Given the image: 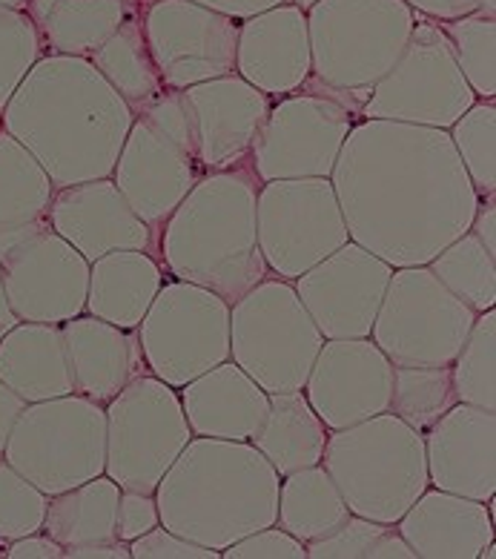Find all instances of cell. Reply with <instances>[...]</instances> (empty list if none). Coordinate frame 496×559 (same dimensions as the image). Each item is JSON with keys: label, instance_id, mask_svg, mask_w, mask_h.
<instances>
[{"label": "cell", "instance_id": "681fc988", "mask_svg": "<svg viewBox=\"0 0 496 559\" xmlns=\"http://www.w3.org/2000/svg\"><path fill=\"white\" fill-rule=\"evenodd\" d=\"M23 411H26V402H23L12 388H7V384L0 382V456L7 451L9 437H12V430H15Z\"/></svg>", "mask_w": 496, "mask_h": 559}, {"label": "cell", "instance_id": "8fae6325", "mask_svg": "<svg viewBox=\"0 0 496 559\" xmlns=\"http://www.w3.org/2000/svg\"><path fill=\"white\" fill-rule=\"evenodd\" d=\"M138 328L146 370L176 391L229 359V305L199 284H161Z\"/></svg>", "mask_w": 496, "mask_h": 559}, {"label": "cell", "instance_id": "7dc6e473", "mask_svg": "<svg viewBox=\"0 0 496 559\" xmlns=\"http://www.w3.org/2000/svg\"><path fill=\"white\" fill-rule=\"evenodd\" d=\"M3 557L9 559H61L63 557V548L55 543L49 534H26L21 539H12L7 545V551Z\"/></svg>", "mask_w": 496, "mask_h": 559}, {"label": "cell", "instance_id": "9a60e30c", "mask_svg": "<svg viewBox=\"0 0 496 559\" xmlns=\"http://www.w3.org/2000/svg\"><path fill=\"white\" fill-rule=\"evenodd\" d=\"M164 90H187L236 72L238 24L196 0H153L141 17Z\"/></svg>", "mask_w": 496, "mask_h": 559}, {"label": "cell", "instance_id": "c3c4849f", "mask_svg": "<svg viewBox=\"0 0 496 559\" xmlns=\"http://www.w3.org/2000/svg\"><path fill=\"white\" fill-rule=\"evenodd\" d=\"M196 3L215 9V12L233 17V21H245V17L268 12V9L273 7H282V3H287V0H196Z\"/></svg>", "mask_w": 496, "mask_h": 559}, {"label": "cell", "instance_id": "816d5d0a", "mask_svg": "<svg viewBox=\"0 0 496 559\" xmlns=\"http://www.w3.org/2000/svg\"><path fill=\"white\" fill-rule=\"evenodd\" d=\"M471 233L480 238L482 245L488 247L491 253H496V210H494V201H491L488 207L476 210L474 222H471Z\"/></svg>", "mask_w": 496, "mask_h": 559}, {"label": "cell", "instance_id": "d6986e66", "mask_svg": "<svg viewBox=\"0 0 496 559\" xmlns=\"http://www.w3.org/2000/svg\"><path fill=\"white\" fill-rule=\"evenodd\" d=\"M393 365L374 338H324L305 382V396L324 428L339 430L390 407Z\"/></svg>", "mask_w": 496, "mask_h": 559}, {"label": "cell", "instance_id": "11a10c76", "mask_svg": "<svg viewBox=\"0 0 496 559\" xmlns=\"http://www.w3.org/2000/svg\"><path fill=\"white\" fill-rule=\"evenodd\" d=\"M316 3H319V0H293V7H298V9H302V12H310V9H314Z\"/></svg>", "mask_w": 496, "mask_h": 559}, {"label": "cell", "instance_id": "db71d44e", "mask_svg": "<svg viewBox=\"0 0 496 559\" xmlns=\"http://www.w3.org/2000/svg\"><path fill=\"white\" fill-rule=\"evenodd\" d=\"M29 0H0V9H12V12H23Z\"/></svg>", "mask_w": 496, "mask_h": 559}, {"label": "cell", "instance_id": "d590c367", "mask_svg": "<svg viewBox=\"0 0 496 559\" xmlns=\"http://www.w3.org/2000/svg\"><path fill=\"white\" fill-rule=\"evenodd\" d=\"M457 405L451 368H397L390 388V414L420 430L422 437L436 425V419Z\"/></svg>", "mask_w": 496, "mask_h": 559}, {"label": "cell", "instance_id": "4dcf8cb0", "mask_svg": "<svg viewBox=\"0 0 496 559\" xmlns=\"http://www.w3.org/2000/svg\"><path fill=\"white\" fill-rule=\"evenodd\" d=\"M118 499L121 488L107 474L86 479L75 488L61 490L46 502L44 534L67 551L84 545L115 543L118 539Z\"/></svg>", "mask_w": 496, "mask_h": 559}, {"label": "cell", "instance_id": "83f0119b", "mask_svg": "<svg viewBox=\"0 0 496 559\" xmlns=\"http://www.w3.org/2000/svg\"><path fill=\"white\" fill-rule=\"evenodd\" d=\"M164 273L144 250H115L90 264L86 310L95 319L135 330L158 296Z\"/></svg>", "mask_w": 496, "mask_h": 559}, {"label": "cell", "instance_id": "4fadbf2b", "mask_svg": "<svg viewBox=\"0 0 496 559\" xmlns=\"http://www.w3.org/2000/svg\"><path fill=\"white\" fill-rule=\"evenodd\" d=\"M256 230L268 270L287 282L351 241L330 178L264 181L256 195Z\"/></svg>", "mask_w": 496, "mask_h": 559}, {"label": "cell", "instance_id": "e0dca14e", "mask_svg": "<svg viewBox=\"0 0 496 559\" xmlns=\"http://www.w3.org/2000/svg\"><path fill=\"white\" fill-rule=\"evenodd\" d=\"M393 267L347 241L293 278L298 299L324 338H370Z\"/></svg>", "mask_w": 496, "mask_h": 559}, {"label": "cell", "instance_id": "ab89813d", "mask_svg": "<svg viewBox=\"0 0 496 559\" xmlns=\"http://www.w3.org/2000/svg\"><path fill=\"white\" fill-rule=\"evenodd\" d=\"M451 141L457 150L459 162L465 167L476 195L494 199L496 190V107L488 104H474L465 116L451 127Z\"/></svg>", "mask_w": 496, "mask_h": 559}, {"label": "cell", "instance_id": "30bf717a", "mask_svg": "<svg viewBox=\"0 0 496 559\" xmlns=\"http://www.w3.org/2000/svg\"><path fill=\"white\" fill-rule=\"evenodd\" d=\"M107 460L104 474L121 490L155 493L173 462L181 456L192 430L176 388L153 373L135 376L104 405Z\"/></svg>", "mask_w": 496, "mask_h": 559}, {"label": "cell", "instance_id": "1f68e13d", "mask_svg": "<svg viewBox=\"0 0 496 559\" xmlns=\"http://www.w3.org/2000/svg\"><path fill=\"white\" fill-rule=\"evenodd\" d=\"M29 17L52 55L90 58L127 15L123 0H29Z\"/></svg>", "mask_w": 496, "mask_h": 559}, {"label": "cell", "instance_id": "484cf974", "mask_svg": "<svg viewBox=\"0 0 496 559\" xmlns=\"http://www.w3.org/2000/svg\"><path fill=\"white\" fill-rule=\"evenodd\" d=\"M268 405L270 393L229 359L181 388L184 416L196 437L250 442Z\"/></svg>", "mask_w": 496, "mask_h": 559}, {"label": "cell", "instance_id": "7c38bea8", "mask_svg": "<svg viewBox=\"0 0 496 559\" xmlns=\"http://www.w3.org/2000/svg\"><path fill=\"white\" fill-rule=\"evenodd\" d=\"M476 104L439 21L416 24L397 63L370 90L362 118L451 130Z\"/></svg>", "mask_w": 496, "mask_h": 559}, {"label": "cell", "instance_id": "3957f363", "mask_svg": "<svg viewBox=\"0 0 496 559\" xmlns=\"http://www.w3.org/2000/svg\"><path fill=\"white\" fill-rule=\"evenodd\" d=\"M275 474L252 442L196 437L155 488L164 528L224 551L241 536L275 525Z\"/></svg>", "mask_w": 496, "mask_h": 559}, {"label": "cell", "instance_id": "b9f144b4", "mask_svg": "<svg viewBox=\"0 0 496 559\" xmlns=\"http://www.w3.org/2000/svg\"><path fill=\"white\" fill-rule=\"evenodd\" d=\"M49 497L0 456V543H12L44 528Z\"/></svg>", "mask_w": 496, "mask_h": 559}, {"label": "cell", "instance_id": "44dd1931", "mask_svg": "<svg viewBox=\"0 0 496 559\" xmlns=\"http://www.w3.org/2000/svg\"><path fill=\"white\" fill-rule=\"evenodd\" d=\"M49 227L90 264L115 250H158L161 241L113 178L58 187L49 201Z\"/></svg>", "mask_w": 496, "mask_h": 559}, {"label": "cell", "instance_id": "7a4b0ae2", "mask_svg": "<svg viewBox=\"0 0 496 559\" xmlns=\"http://www.w3.org/2000/svg\"><path fill=\"white\" fill-rule=\"evenodd\" d=\"M0 118L49 181L69 187L113 178L135 112L90 58L49 55L26 72Z\"/></svg>", "mask_w": 496, "mask_h": 559}, {"label": "cell", "instance_id": "f5cc1de1", "mask_svg": "<svg viewBox=\"0 0 496 559\" xmlns=\"http://www.w3.org/2000/svg\"><path fill=\"white\" fill-rule=\"evenodd\" d=\"M17 322H21V319H17L15 310H12V305H9L7 287H3V276H0V338L7 336L9 330L15 328Z\"/></svg>", "mask_w": 496, "mask_h": 559}, {"label": "cell", "instance_id": "bcb514c9", "mask_svg": "<svg viewBox=\"0 0 496 559\" xmlns=\"http://www.w3.org/2000/svg\"><path fill=\"white\" fill-rule=\"evenodd\" d=\"M408 7L430 21H459V17L485 15L494 17V0H405Z\"/></svg>", "mask_w": 496, "mask_h": 559}, {"label": "cell", "instance_id": "277c9868", "mask_svg": "<svg viewBox=\"0 0 496 559\" xmlns=\"http://www.w3.org/2000/svg\"><path fill=\"white\" fill-rule=\"evenodd\" d=\"M259 176L250 158L206 173L161 227L158 253L169 276L213 290L236 305L268 278L256 230Z\"/></svg>", "mask_w": 496, "mask_h": 559}, {"label": "cell", "instance_id": "ac0fdd59", "mask_svg": "<svg viewBox=\"0 0 496 559\" xmlns=\"http://www.w3.org/2000/svg\"><path fill=\"white\" fill-rule=\"evenodd\" d=\"M204 176L196 155L181 139L164 130L144 112H135L121 155L115 162L113 181L130 207L153 227L161 238V227L184 195Z\"/></svg>", "mask_w": 496, "mask_h": 559}, {"label": "cell", "instance_id": "e575fe53", "mask_svg": "<svg viewBox=\"0 0 496 559\" xmlns=\"http://www.w3.org/2000/svg\"><path fill=\"white\" fill-rule=\"evenodd\" d=\"M428 270L474 313L494 310L496 259L471 230L453 238L448 247H442L428 261Z\"/></svg>", "mask_w": 496, "mask_h": 559}, {"label": "cell", "instance_id": "52a82bcc", "mask_svg": "<svg viewBox=\"0 0 496 559\" xmlns=\"http://www.w3.org/2000/svg\"><path fill=\"white\" fill-rule=\"evenodd\" d=\"M321 345V330L287 278H264L229 305V359L261 391H302Z\"/></svg>", "mask_w": 496, "mask_h": 559}, {"label": "cell", "instance_id": "603a6c76", "mask_svg": "<svg viewBox=\"0 0 496 559\" xmlns=\"http://www.w3.org/2000/svg\"><path fill=\"white\" fill-rule=\"evenodd\" d=\"M236 75L264 95H284L302 90L310 78V38L307 12L282 3L268 12L245 17L238 24Z\"/></svg>", "mask_w": 496, "mask_h": 559}, {"label": "cell", "instance_id": "f6af8a7d", "mask_svg": "<svg viewBox=\"0 0 496 559\" xmlns=\"http://www.w3.org/2000/svg\"><path fill=\"white\" fill-rule=\"evenodd\" d=\"M155 525H161V520L153 493L121 490V499H118V539L132 543L146 531H153Z\"/></svg>", "mask_w": 496, "mask_h": 559}, {"label": "cell", "instance_id": "d4e9b609", "mask_svg": "<svg viewBox=\"0 0 496 559\" xmlns=\"http://www.w3.org/2000/svg\"><path fill=\"white\" fill-rule=\"evenodd\" d=\"M397 531L420 559H476L494 543L485 502L448 490H425L397 522Z\"/></svg>", "mask_w": 496, "mask_h": 559}, {"label": "cell", "instance_id": "5b68a950", "mask_svg": "<svg viewBox=\"0 0 496 559\" xmlns=\"http://www.w3.org/2000/svg\"><path fill=\"white\" fill-rule=\"evenodd\" d=\"M416 17L405 0H319L307 12L310 78L305 84L362 116L367 95L397 63Z\"/></svg>", "mask_w": 496, "mask_h": 559}, {"label": "cell", "instance_id": "f35d334b", "mask_svg": "<svg viewBox=\"0 0 496 559\" xmlns=\"http://www.w3.org/2000/svg\"><path fill=\"white\" fill-rule=\"evenodd\" d=\"M459 72L474 95L494 100L496 95V26L494 17L471 15L442 24Z\"/></svg>", "mask_w": 496, "mask_h": 559}, {"label": "cell", "instance_id": "9f6ffc18", "mask_svg": "<svg viewBox=\"0 0 496 559\" xmlns=\"http://www.w3.org/2000/svg\"><path fill=\"white\" fill-rule=\"evenodd\" d=\"M0 557H3V554H0Z\"/></svg>", "mask_w": 496, "mask_h": 559}, {"label": "cell", "instance_id": "836d02e7", "mask_svg": "<svg viewBox=\"0 0 496 559\" xmlns=\"http://www.w3.org/2000/svg\"><path fill=\"white\" fill-rule=\"evenodd\" d=\"M90 61L115 93L127 100L132 112L146 107L164 90L153 58H150V49H146L144 29H141L138 15H123L118 29L90 55Z\"/></svg>", "mask_w": 496, "mask_h": 559}, {"label": "cell", "instance_id": "ffe728a7", "mask_svg": "<svg viewBox=\"0 0 496 559\" xmlns=\"http://www.w3.org/2000/svg\"><path fill=\"white\" fill-rule=\"evenodd\" d=\"M178 95L190 127L192 155L204 176L250 158L252 141L270 112L268 95L236 72L178 90Z\"/></svg>", "mask_w": 496, "mask_h": 559}, {"label": "cell", "instance_id": "2e32d148", "mask_svg": "<svg viewBox=\"0 0 496 559\" xmlns=\"http://www.w3.org/2000/svg\"><path fill=\"white\" fill-rule=\"evenodd\" d=\"M0 276L21 322L63 324L86 310L90 261L49 224L0 255Z\"/></svg>", "mask_w": 496, "mask_h": 559}, {"label": "cell", "instance_id": "8992f818", "mask_svg": "<svg viewBox=\"0 0 496 559\" xmlns=\"http://www.w3.org/2000/svg\"><path fill=\"white\" fill-rule=\"evenodd\" d=\"M321 465L347 511L385 525H397L430 485L425 437L390 411L330 430Z\"/></svg>", "mask_w": 496, "mask_h": 559}, {"label": "cell", "instance_id": "7bdbcfd3", "mask_svg": "<svg viewBox=\"0 0 496 559\" xmlns=\"http://www.w3.org/2000/svg\"><path fill=\"white\" fill-rule=\"evenodd\" d=\"M224 559H305L307 545L302 539H296L293 534H287L284 528H268L252 531V534L241 536L238 543H233L229 548L222 551Z\"/></svg>", "mask_w": 496, "mask_h": 559}, {"label": "cell", "instance_id": "cb8c5ba5", "mask_svg": "<svg viewBox=\"0 0 496 559\" xmlns=\"http://www.w3.org/2000/svg\"><path fill=\"white\" fill-rule=\"evenodd\" d=\"M72 393L107 405L146 370L135 330H123L95 316H75L61 324Z\"/></svg>", "mask_w": 496, "mask_h": 559}, {"label": "cell", "instance_id": "60d3db41", "mask_svg": "<svg viewBox=\"0 0 496 559\" xmlns=\"http://www.w3.org/2000/svg\"><path fill=\"white\" fill-rule=\"evenodd\" d=\"M38 58L40 38L32 17L26 12L0 9V109L7 107Z\"/></svg>", "mask_w": 496, "mask_h": 559}, {"label": "cell", "instance_id": "6da1fadb", "mask_svg": "<svg viewBox=\"0 0 496 559\" xmlns=\"http://www.w3.org/2000/svg\"><path fill=\"white\" fill-rule=\"evenodd\" d=\"M330 185L347 236L390 267H422L471 230L480 195L448 130L362 118Z\"/></svg>", "mask_w": 496, "mask_h": 559}, {"label": "cell", "instance_id": "ba28073f", "mask_svg": "<svg viewBox=\"0 0 496 559\" xmlns=\"http://www.w3.org/2000/svg\"><path fill=\"white\" fill-rule=\"evenodd\" d=\"M3 460L46 497L95 479L107 460L104 405L81 393L32 402L9 437Z\"/></svg>", "mask_w": 496, "mask_h": 559}, {"label": "cell", "instance_id": "74e56055", "mask_svg": "<svg viewBox=\"0 0 496 559\" xmlns=\"http://www.w3.org/2000/svg\"><path fill=\"white\" fill-rule=\"evenodd\" d=\"M310 559H416L397 525L365 520L351 513L347 520L307 545Z\"/></svg>", "mask_w": 496, "mask_h": 559}, {"label": "cell", "instance_id": "ee69618b", "mask_svg": "<svg viewBox=\"0 0 496 559\" xmlns=\"http://www.w3.org/2000/svg\"><path fill=\"white\" fill-rule=\"evenodd\" d=\"M132 559H222V551H213L206 545L192 543L187 536L176 534V531L155 525L153 531H146L138 539L130 543Z\"/></svg>", "mask_w": 496, "mask_h": 559}, {"label": "cell", "instance_id": "5bb4252c", "mask_svg": "<svg viewBox=\"0 0 496 559\" xmlns=\"http://www.w3.org/2000/svg\"><path fill=\"white\" fill-rule=\"evenodd\" d=\"M284 95L268 112L252 141L250 164L259 181L330 178L344 139L356 123L351 109L314 86Z\"/></svg>", "mask_w": 496, "mask_h": 559}, {"label": "cell", "instance_id": "f1b7e54d", "mask_svg": "<svg viewBox=\"0 0 496 559\" xmlns=\"http://www.w3.org/2000/svg\"><path fill=\"white\" fill-rule=\"evenodd\" d=\"M55 185L35 155L0 130V255L49 224Z\"/></svg>", "mask_w": 496, "mask_h": 559}, {"label": "cell", "instance_id": "9c48e42d", "mask_svg": "<svg viewBox=\"0 0 496 559\" xmlns=\"http://www.w3.org/2000/svg\"><path fill=\"white\" fill-rule=\"evenodd\" d=\"M476 313L422 267H397L376 313L374 345L397 368H451Z\"/></svg>", "mask_w": 496, "mask_h": 559}, {"label": "cell", "instance_id": "7402d4cb", "mask_svg": "<svg viewBox=\"0 0 496 559\" xmlns=\"http://www.w3.org/2000/svg\"><path fill=\"white\" fill-rule=\"evenodd\" d=\"M425 462L434 488L491 502L496 493L494 411L457 402L425 433Z\"/></svg>", "mask_w": 496, "mask_h": 559}, {"label": "cell", "instance_id": "8d00e7d4", "mask_svg": "<svg viewBox=\"0 0 496 559\" xmlns=\"http://www.w3.org/2000/svg\"><path fill=\"white\" fill-rule=\"evenodd\" d=\"M457 402L496 411V313H476L474 328L451 365Z\"/></svg>", "mask_w": 496, "mask_h": 559}, {"label": "cell", "instance_id": "4316f807", "mask_svg": "<svg viewBox=\"0 0 496 559\" xmlns=\"http://www.w3.org/2000/svg\"><path fill=\"white\" fill-rule=\"evenodd\" d=\"M0 382L26 405L72 393L61 324L17 322L9 330L0 338Z\"/></svg>", "mask_w": 496, "mask_h": 559}, {"label": "cell", "instance_id": "f907efd6", "mask_svg": "<svg viewBox=\"0 0 496 559\" xmlns=\"http://www.w3.org/2000/svg\"><path fill=\"white\" fill-rule=\"evenodd\" d=\"M69 559H130V543L115 539V543H98L84 545L75 551H67Z\"/></svg>", "mask_w": 496, "mask_h": 559}, {"label": "cell", "instance_id": "d6a6232c", "mask_svg": "<svg viewBox=\"0 0 496 559\" xmlns=\"http://www.w3.org/2000/svg\"><path fill=\"white\" fill-rule=\"evenodd\" d=\"M347 516H351V511H347L336 483L330 479L321 462L302 467L296 474L282 476L275 525L305 545L316 543L333 528H339Z\"/></svg>", "mask_w": 496, "mask_h": 559}, {"label": "cell", "instance_id": "f546056e", "mask_svg": "<svg viewBox=\"0 0 496 559\" xmlns=\"http://www.w3.org/2000/svg\"><path fill=\"white\" fill-rule=\"evenodd\" d=\"M250 442L273 465L275 474L287 476L319 465L328 444V428L310 407L305 391L270 393L268 414Z\"/></svg>", "mask_w": 496, "mask_h": 559}]
</instances>
